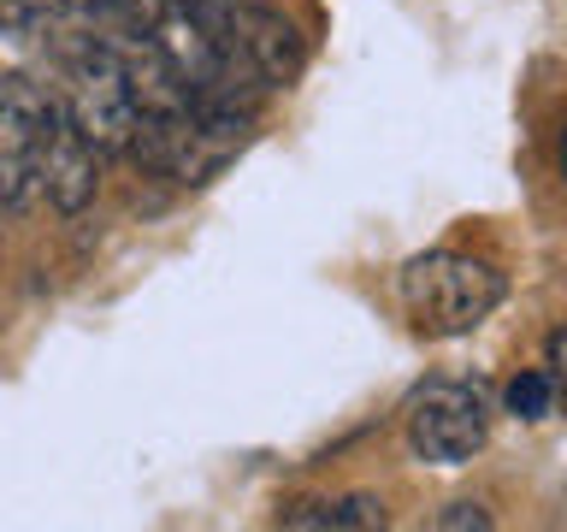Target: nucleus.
<instances>
[{
  "mask_svg": "<svg viewBox=\"0 0 567 532\" xmlns=\"http://www.w3.org/2000/svg\"><path fill=\"white\" fill-rule=\"evenodd\" d=\"M248 142V113L243 106H213V101H184L166 113H142V131L131 154L142 166L166 172L172 184H207L219 177Z\"/></svg>",
  "mask_w": 567,
  "mask_h": 532,
  "instance_id": "nucleus-1",
  "label": "nucleus"
},
{
  "mask_svg": "<svg viewBox=\"0 0 567 532\" xmlns=\"http://www.w3.org/2000/svg\"><path fill=\"white\" fill-rule=\"evenodd\" d=\"M65 113L83 124V136L95 142L101 154H131V142L142 131V95H136V78L124 65V53L113 35H78L65 48Z\"/></svg>",
  "mask_w": 567,
  "mask_h": 532,
  "instance_id": "nucleus-2",
  "label": "nucleus"
},
{
  "mask_svg": "<svg viewBox=\"0 0 567 532\" xmlns=\"http://www.w3.org/2000/svg\"><path fill=\"white\" fill-rule=\"evenodd\" d=\"M496 301H503V273L473 255L432 248L402 266V308L425 337H467L496 314Z\"/></svg>",
  "mask_w": 567,
  "mask_h": 532,
  "instance_id": "nucleus-3",
  "label": "nucleus"
},
{
  "mask_svg": "<svg viewBox=\"0 0 567 532\" xmlns=\"http://www.w3.org/2000/svg\"><path fill=\"white\" fill-rule=\"evenodd\" d=\"M491 432V408L473 385L461 379H432L408 397V443H414L420 461L432 468H461L485 450Z\"/></svg>",
  "mask_w": 567,
  "mask_h": 532,
  "instance_id": "nucleus-4",
  "label": "nucleus"
},
{
  "mask_svg": "<svg viewBox=\"0 0 567 532\" xmlns=\"http://www.w3.org/2000/svg\"><path fill=\"white\" fill-rule=\"evenodd\" d=\"M53 101L30 71H0V207H24L35 195V166L53 124Z\"/></svg>",
  "mask_w": 567,
  "mask_h": 532,
  "instance_id": "nucleus-5",
  "label": "nucleus"
},
{
  "mask_svg": "<svg viewBox=\"0 0 567 532\" xmlns=\"http://www.w3.org/2000/svg\"><path fill=\"white\" fill-rule=\"evenodd\" d=\"M101 149L83 136V124L65 113V101L53 106L48 142H42V166H35V195H48L60 213H83L101 190Z\"/></svg>",
  "mask_w": 567,
  "mask_h": 532,
  "instance_id": "nucleus-6",
  "label": "nucleus"
},
{
  "mask_svg": "<svg viewBox=\"0 0 567 532\" xmlns=\"http://www.w3.org/2000/svg\"><path fill=\"white\" fill-rule=\"evenodd\" d=\"M0 42L30 53V60H65L71 35H65V18L48 7V0H0Z\"/></svg>",
  "mask_w": 567,
  "mask_h": 532,
  "instance_id": "nucleus-7",
  "label": "nucleus"
},
{
  "mask_svg": "<svg viewBox=\"0 0 567 532\" xmlns=\"http://www.w3.org/2000/svg\"><path fill=\"white\" fill-rule=\"evenodd\" d=\"M284 526H384V503L379 497H337V503H296L290 514H284Z\"/></svg>",
  "mask_w": 567,
  "mask_h": 532,
  "instance_id": "nucleus-8",
  "label": "nucleus"
},
{
  "mask_svg": "<svg viewBox=\"0 0 567 532\" xmlns=\"http://www.w3.org/2000/svg\"><path fill=\"white\" fill-rule=\"evenodd\" d=\"M508 415H514V420H544V415H556V385H549L544 367H532V372H520V379L508 385Z\"/></svg>",
  "mask_w": 567,
  "mask_h": 532,
  "instance_id": "nucleus-9",
  "label": "nucleus"
},
{
  "mask_svg": "<svg viewBox=\"0 0 567 532\" xmlns=\"http://www.w3.org/2000/svg\"><path fill=\"white\" fill-rule=\"evenodd\" d=\"M544 372H549V385H556V408L567 415V326L549 337V361H544Z\"/></svg>",
  "mask_w": 567,
  "mask_h": 532,
  "instance_id": "nucleus-10",
  "label": "nucleus"
},
{
  "mask_svg": "<svg viewBox=\"0 0 567 532\" xmlns=\"http://www.w3.org/2000/svg\"><path fill=\"white\" fill-rule=\"evenodd\" d=\"M437 526H491V514H485V509H473V503H455Z\"/></svg>",
  "mask_w": 567,
  "mask_h": 532,
  "instance_id": "nucleus-11",
  "label": "nucleus"
},
{
  "mask_svg": "<svg viewBox=\"0 0 567 532\" xmlns=\"http://www.w3.org/2000/svg\"><path fill=\"white\" fill-rule=\"evenodd\" d=\"M561 177H567V131H561Z\"/></svg>",
  "mask_w": 567,
  "mask_h": 532,
  "instance_id": "nucleus-12",
  "label": "nucleus"
}]
</instances>
